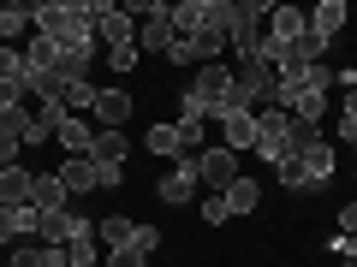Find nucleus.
Returning a JSON list of instances; mask_svg holds the SVG:
<instances>
[{"label":"nucleus","instance_id":"3","mask_svg":"<svg viewBox=\"0 0 357 267\" xmlns=\"http://www.w3.org/2000/svg\"><path fill=\"white\" fill-rule=\"evenodd\" d=\"M280 95V72L262 60H232V107L227 113H262Z\"/></svg>","mask_w":357,"mask_h":267},{"label":"nucleus","instance_id":"4","mask_svg":"<svg viewBox=\"0 0 357 267\" xmlns=\"http://www.w3.org/2000/svg\"><path fill=\"white\" fill-rule=\"evenodd\" d=\"M262 18H268V0H227V48H232V60H256V48H262Z\"/></svg>","mask_w":357,"mask_h":267},{"label":"nucleus","instance_id":"33","mask_svg":"<svg viewBox=\"0 0 357 267\" xmlns=\"http://www.w3.org/2000/svg\"><path fill=\"white\" fill-rule=\"evenodd\" d=\"M203 220H208V226H227V202H220V196H208V202H203Z\"/></svg>","mask_w":357,"mask_h":267},{"label":"nucleus","instance_id":"15","mask_svg":"<svg viewBox=\"0 0 357 267\" xmlns=\"http://www.w3.org/2000/svg\"><path fill=\"white\" fill-rule=\"evenodd\" d=\"M30 191H36V172L30 166H6L0 172V208H30Z\"/></svg>","mask_w":357,"mask_h":267},{"label":"nucleus","instance_id":"14","mask_svg":"<svg viewBox=\"0 0 357 267\" xmlns=\"http://www.w3.org/2000/svg\"><path fill=\"white\" fill-rule=\"evenodd\" d=\"M298 166H304V178H310V184L321 191V184L333 178V143H328V137L304 143V149H298Z\"/></svg>","mask_w":357,"mask_h":267},{"label":"nucleus","instance_id":"29","mask_svg":"<svg viewBox=\"0 0 357 267\" xmlns=\"http://www.w3.org/2000/svg\"><path fill=\"white\" fill-rule=\"evenodd\" d=\"M6 267H48V261H42V243H36V238L13 243V255H6Z\"/></svg>","mask_w":357,"mask_h":267},{"label":"nucleus","instance_id":"28","mask_svg":"<svg viewBox=\"0 0 357 267\" xmlns=\"http://www.w3.org/2000/svg\"><path fill=\"white\" fill-rule=\"evenodd\" d=\"M137 60H143V48H137V42H119V48H107V72H119V77H131V72H137Z\"/></svg>","mask_w":357,"mask_h":267},{"label":"nucleus","instance_id":"10","mask_svg":"<svg viewBox=\"0 0 357 267\" xmlns=\"http://www.w3.org/2000/svg\"><path fill=\"white\" fill-rule=\"evenodd\" d=\"M84 226H89V220L77 214V208H54V214L36 220V243H72Z\"/></svg>","mask_w":357,"mask_h":267},{"label":"nucleus","instance_id":"6","mask_svg":"<svg viewBox=\"0 0 357 267\" xmlns=\"http://www.w3.org/2000/svg\"><path fill=\"white\" fill-rule=\"evenodd\" d=\"M256 154H262L268 166H280V161H292V113H280V107H262L256 113Z\"/></svg>","mask_w":357,"mask_h":267},{"label":"nucleus","instance_id":"5","mask_svg":"<svg viewBox=\"0 0 357 267\" xmlns=\"http://www.w3.org/2000/svg\"><path fill=\"white\" fill-rule=\"evenodd\" d=\"M126 161H131V143H126V131H96V143H89L96 191H119V184H126Z\"/></svg>","mask_w":357,"mask_h":267},{"label":"nucleus","instance_id":"30","mask_svg":"<svg viewBox=\"0 0 357 267\" xmlns=\"http://www.w3.org/2000/svg\"><path fill=\"white\" fill-rule=\"evenodd\" d=\"M126 250H137V255H155V250H161V226H137Z\"/></svg>","mask_w":357,"mask_h":267},{"label":"nucleus","instance_id":"8","mask_svg":"<svg viewBox=\"0 0 357 267\" xmlns=\"http://www.w3.org/2000/svg\"><path fill=\"white\" fill-rule=\"evenodd\" d=\"M96 36H102L107 48H119V42H137V18H131L119 0H96Z\"/></svg>","mask_w":357,"mask_h":267},{"label":"nucleus","instance_id":"32","mask_svg":"<svg viewBox=\"0 0 357 267\" xmlns=\"http://www.w3.org/2000/svg\"><path fill=\"white\" fill-rule=\"evenodd\" d=\"M102 261H107V267H143V261H149V255H137V250H107Z\"/></svg>","mask_w":357,"mask_h":267},{"label":"nucleus","instance_id":"2","mask_svg":"<svg viewBox=\"0 0 357 267\" xmlns=\"http://www.w3.org/2000/svg\"><path fill=\"white\" fill-rule=\"evenodd\" d=\"M232 107V65L215 60V65H197L191 83H185V102H178V113L191 119H220Z\"/></svg>","mask_w":357,"mask_h":267},{"label":"nucleus","instance_id":"13","mask_svg":"<svg viewBox=\"0 0 357 267\" xmlns=\"http://www.w3.org/2000/svg\"><path fill=\"white\" fill-rule=\"evenodd\" d=\"M268 42H298L310 36V13H298V6H268Z\"/></svg>","mask_w":357,"mask_h":267},{"label":"nucleus","instance_id":"1","mask_svg":"<svg viewBox=\"0 0 357 267\" xmlns=\"http://www.w3.org/2000/svg\"><path fill=\"white\" fill-rule=\"evenodd\" d=\"M36 36L96 54V0H36Z\"/></svg>","mask_w":357,"mask_h":267},{"label":"nucleus","instance_id":"16","mask_svg":"<svg viewBox=\"0 0 357 267\" xmlns=\"http://www.w3.org/2000/svg\"><path fill=\"white\" fill-rule=\"evenodd\" d=\"M345 18H351V13H345V0H321L316 13H310V36H316L321 48H328V42L345 30Z\"/></svg>","mask_w":357,"mask_h":267},{"label":"nucleus","instance_id":"24","mask_svg":"<svg viewBox=\"0 0 357 267\" xmlns=\"http://www.w3.org/2000/svg\"><path fill=\"white\" fill-rule=\"evenodd\" d=\"M131 232H137V226H131L126 214H107L102 226H96V243H107V250H126V243H131Z\"/></svg>","mask_w":357,"mask_h":267},{"label":"nucleus","instance_id":"23","mask_svg":"<svg viewBox=\"0 0 357 267\" xmlns=\"http://www.w3.org/2000/svg\"><path fill=\"white\" fill-rule=\"evenodd\" d=\"M66 255H72V267H96L102 261V243H96V226H84L72 243H66Z\"/></svg>","mask_w":357,"mask_h":267},{"label":"nucleus","instance_id":"25","mask_svg":"<svg viewBox=\"0 0 357 267\" xmlns=\"http://www.w3.org/2000/svg\"><path fill=\"white\" fill-rule=\"evenodd\" d=\"M24 95H30V72L13 65V72L0 77V107H24Z\"/></svg>","mask_w":357,"mask_h":267},{"label":"nucleus","instance_id":"35","mask_svg":"<svg viewBox=\"0 0 357 267\" xmlns=\"http://www.w3.org/2000/svg\"><path fill=\"white\" fill-rule=\"evenodd\" d=\"M351 95H357V89H351Z\"/></svg>","mask_w":357,"mask_h":267},{"label":"nucleus","instance_id":"7","mask_svg":"<svg viewBox=\"0 0 357 267\" xmlns=\"http://www.w3.org/2000/svg\"><path fill=\"white\" fill-rule=\"evenodd\" d=\"M197 172H203V184L220 196V191L232 184V178H244V154H232L227 143H215V149H203V154H197Z\"/></svg>","mask_w":357,"mask_h":267},{"label":"nucleus","instance_id":"9","mask_svg":"<svg viewBox=\"0 0 357 267\" xmlns=\"http://www.w3.org/2000/svg\"><path fill=\"white\" fill-rule=\"evenodd\" d=\"M155 191H161V202H178V208H185V202H191L197 191H203V172H197V154H185V161H178L173 172H167L161 184H155Z\"/></svg>","mask_w":357,"mask_h":267},{"label":"nucleus","instance_id":"27","mask_svg":"<svg viewBox=\"0 0 357 267\" xmlns=\"http://www.w3.org/2000/svg\"><path fill=\"white\" fill-rule=\"evenodd\" d=\"M143 149L149 154H178V125H149L143 131Z\"/></svg>","mask_w":357,"mask_h":267},{"label":"nucleus","instance_id":"34","mask_svg":"<svg viewBox=\"0 0 357 267\" xmlns=\"http://www.w3.org/2000/svg\"><path fill=\"white\" fill-rule=\"evenodd\" d=\"M340 238H357V202L340 208Z\"/></svg>","mask_w":357,"mask_h":267},{"label":"nucleus","instance_id":"17","mask_svg":"<svg viewBox=\"0 0 357 267\" xmlns=\"http://www.w3.org/2000/svg\"><path fill=\"white\" fill-rule=\"evenodd\" d=\"M220 131L232 154H256V113H220Z\"/></svg>","mask_w":357,"mask_h":267},{"label":"nucleus","instance_id":"21","mask_svg":"<svg viewBox=\"0 0 357 267\" xmlns=\"http://www.w3.org/2000/svg\"><path fill=\"white\" fill-rule=\"evenodd\" d=\"M60 184H66V196H89V191H96V166H89V154L60 161Z\"/></svg>","mask_w":357,"mask_h":267},{"label":"nucleus","instance_id":"20","mask_svg":"<svg viewBox=\"0 0 357 267\" xmlns=\"http://www.w3.org/2000/svg\"><path fill=\"white\" fill-rule=\"evenodd\" d=\"M36 208H0V243H24L36 238Z\"/></svg>","mask_w":357,"mask_h":267},{"label":"nucleus","instance_id":"12","mask_svg":"<svg viewBox=\"0 0 357 267\" xmlns=\"http://www.w3.org/2000/svg\"><path fill=\"white\" fill-rule=\"evenodd\" d=\"M60 119H66V107H60V102H36V113L24 119V137H18V143H24V149H42V143L60 131Z\"/></svg>","mask_w":357,"mask_h":267},{"label":"nucleus","instance_id":"19","mask_svg":"<svg viewBox=\"0 0 357 267\" xmlns=\"http://www.w3.org/2000/svg\"><path fill=\"white\" fill-rule=\"evenodd\" d=\"M54 143H60L66 154H89V143H96V125H89V119H77V113H66V119H60V131H54Z\"/></svg>","mask_w":357,"mask_h":267},{"label":"nucleus","instance_id":"31","mask_svg":"<svg viewBox=\"0 0 357 267\" xmlns=\"http://www.w3.org/2000/svg\"><path fill=\"white\" fill-rule=\"evenodd\" d=\"M24 119L30 107H0V131H13V137H24Z\"/></svg>","mask_w":357,"mask_h":267},{"label":"nucleus","instance_id":"18","mask_svg":"<svg viewBox=\"0 0 357 267\" xmlns=\"http://www.w3.org/2000/svg\"><path fill=\"white\" fill-rule=\"evenodd\" d=\"M30 208H36V214H54V208H72V196H66L60 172H36V191H30Z\"/></svg>","mask_w":357,"mask_h":267},{"label":"nucleus","instance_id":"22","mask_svg":"<svg viewBox=\"0 0 357 267\" xmlns=\"http://www.w3.org/2000/svg\"><path fill=\"white\" fill-rule=\"evenodd\" d=\"M220 202H227V214H250V208L262 202V184H256V178H232L227 191H220Z\"/></svg>","mask_w":357,"mask_h":267},{"label":"nucleus","instance_id":"11","mask_svg":"<svg viewBox=\"0 0 357 267\" xmlns=\"http://www.w3.org/2000/svg\"><path fill=\"white\" fill-rule=\"evenodd\" d=\"M89 113H96V131H126L131 125V95L126 89H102Z\"/></svg>","mask_w":357,"mask_h":267},{"label":"nucleus","instance_id":"26","mask_svg":"<svg viewBox=\"0 0 357 267\" xmlns=\"http://www.w3.org/2000/svg\"><path fill=\"white\" fill-rule=\"evenodd\" d=\"M203 125H208V119L178 113V154H203Z\"/></svg>","mask_w":357,"mask_h":267}]
</instances>
